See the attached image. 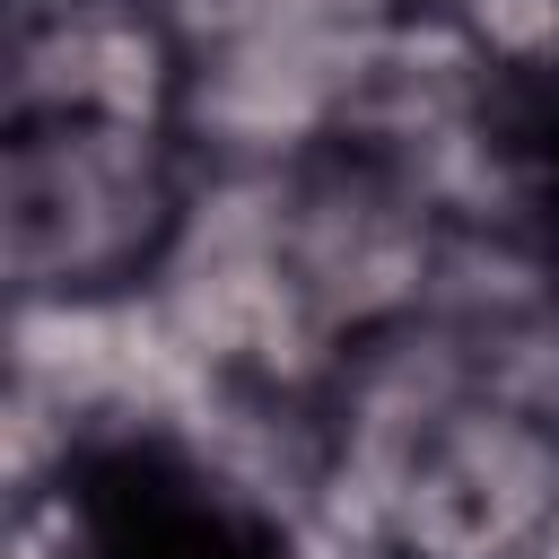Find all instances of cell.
<instances>
[{"instance_id":"obj_1","label":"cell","mask_w":559,"mask_h":559,"mask_svg":"<svg viewBox=\"0 0 559 559\" xmlns=\"http://www.w3.org/2000/svg\"><path fill=\"white\" fill-rule=\"evenodd\" d=\"M183 192L157 131L131 122H17L9 148V262L17 297H96L157 271Z\"/></svg>"}]
</instances>
